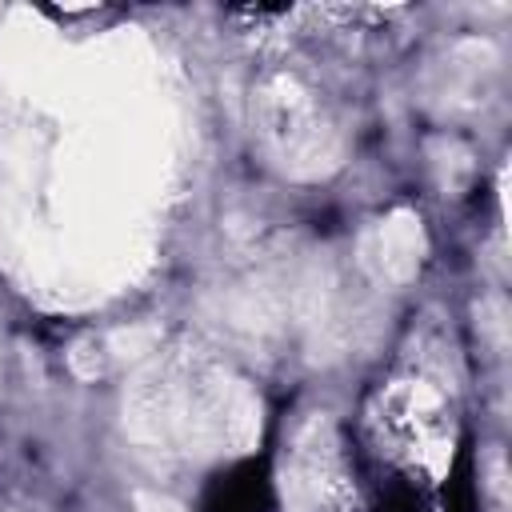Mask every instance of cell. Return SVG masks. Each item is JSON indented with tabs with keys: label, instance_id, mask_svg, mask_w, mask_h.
<instances>
[{
	"label": "cell",
	"instance_id": "cell-1",
	"mask_svg": "<svg viewBox=\"0 0 512 512\" xmlns=\"http://www.w3.org/2000/svg\"><path fill=\"white\" fill-rule=\"evenodd\" d=\"M200 512H272V480L264 460H240L216 472L204 488Z\"/></svg>",
	"mask_w": 512,
	"mask_h": 512
},
{
	"label": "cell",
	"instance_id": "cell-2",
	"mask_svg": "<svg viewBox=\"0 0 512 512\" xmlns=\"http://www.w3.org/2000/svg\"><path fill=\"white\" fill-rule=\"evenodd\" d=\"M380 512H424V508H420V500H416L412 492H392V496L380 504Z\"/></svg>",
	"mask_w": 512,
	"mask_h": 512
}]
</instances>
